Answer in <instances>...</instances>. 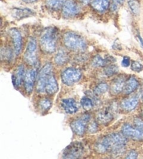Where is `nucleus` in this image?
I'll return each instance as SVG.
<instances>
[{
    "label": "nucleus",
    "mask_w": 143,
    "mask_h": 159,
    "mask_svg": "<svg viewBox=\"0 0 143 159\" xmlns=\"http://www.w3.org/2000/svg\"><path fill=\"white\" fill-rule=\"evenodd\" d=\"M9 35L13 41V50L16 56H18L22 50V36L20 32L17 29L12 28L9 30Z\"/></svg>",
    "instance_id": "nucleus-11"
},
{
    "label": "nucleus",
    "mask_w": 143,
    "mask_h": 159,
    "mask_svg": "<svg viewBox=\"0 0 143 159\" xmlns=\"http://www.w3.org/2000/svg\"><path fill=\"white\" fill-rule=\"evenodd\" d=\"M124 0H112L111 4V10L112 11H117L119 8L124 4Z\"/></svg>",
    "instance_id": "nucleus-30"
},
{
    "label": "nucleus",
    "mask_w": 143,
    "mask_h": 159,
    "mask_svg": "<svg viewBox=\"0 0 143 159\" xmlns=\"http://www.w3.org/2000/svg\"><path fill=\"white\" fill-rule=\"evenodd\" d=\"M131 64V60L128 57H124V58L122 61V65L124 67H127Z\"/></svg>",
    "instance_id": "nucleus-36"
},
{
    "label": "nucleus",
    "mask_w": 143,
    "mask_h": 159,
    "mask_svg": "<svg viewBox=\"0 0 143 159\" xmlns=\"http://www.w3.org/2000/svg\"><path fill=\"white\" fill-rule=\"evenodd\" d=\"M139 103L138 98L131 96L124 100L121 103L122 108L126 111H131L136 109Z\"/></svg>",
    "instance_id": "nucleus-18"
},
{
    "label": "nucleus",
    "mask_w": 143,
    "mask_h": 159,
    "mask_svg": "<svg viewBox=\"0 0 143 159\" xmlns=\"http://www.w3.org/2000/svg\"><path fill=\"white\" fill-rule=\"evenodd\" d=\"M84 152V147L82 144L76 142L70 144L64 150L63 158H80Z\"/></svg>",
    "instance_id": "nucleus-8"
},
{
    "label": "nucleus",
    "mask_w": 143,
    "mask_h": 159,
    "mask_svg": "<svg viewBox=\"0 0 143 159\" xmlns=\"http://www.w3.org/2000/svg\"><path fill=\"white\" fill-rule=\"evenodd\" d=\"M137 158V153L136 152V151L135 150L130 151L126 156V158H129V159H134Z\"/></svg>",
    "instance_id": "nucleus-35"
},
{
    "label": "nucleus",
    "mask_w": 143,
    "mask_h": 159,
    "mask_svg": "<svg viewBox=\"0 0 143 159\" xmlns=\"http://www.w3.org/2000/svg\"><path fill=\"white\" fill-rule=\"evenodd\" d=\"M141 115H142V117H143V108H142V111H141Z\"/></svg>",
    "instance_id": "nucleus-40"
},
{
    "label": "nucleus",
    "mask_w": 143,
    "mask_h": 159,
    "mask_svg": "<svg viewBox=\"0 0 143 159\" xmlns=\"http://www.w3.org/2000/svg\"><path fill=\"white\" fill-rule=\"evenodd\" d=\"M24 2H25V3H34V2H36L37 1V0H23Z\"/></svg>",
    "instance_id": "nucleus-38"
},
{
    "label": "nucleus",
    "mask_w": 143,
    "mask_h": 159,
    "mask_svg": "<svg viewBox=\"0 0 143 159\" xmlns=\"http://www.w3.org/2000/svg\"><path fill=\"white\" fill-rule=\"evenodd\" d=\"M34 13L28 9H15L13 11V16L18 20L33 16Z\"/></svg>",
    "instance_id": "nucleus-23"
},
{
    "label": "nucleus",
    "mask_w": 143,
    "mask_h": 159,
    "mask_svg": "<svg viewBox=\"0 0 143 159\" xmlns=\"http://www.w3.org/2000/svg\"><path fill=\"white\" fill-rule=\"evenodd\" d=\"M57 35L58 32L53 27H48L44 30L40 39L41 48L44 53L50 54L56 51Z\"/></svg>",
    "instance_id": "nucleus-2"
},
{
    "label": "nucleus",
    "mask_w": 143,
    "mask_h": 159,
    "mask_svg": "<svg viewBox=\"0 0 143 159\" xmlns=\"http://www.w3.org/2000/svg\"><path fill=\"white\" fill-rule=\"evenodd\" d=\"M142 101H143V94H142Z\"/></svg>",
    "instance_id": "nucleus-41"
},
{
    "label": "nucleus",
    "mask_w": 143,
    "mask_h": 159,
    "mask_svg": "<svg viewBox=\"0 0 143 159\" xmlns=\"http://www.w3.org/2000/svg\"><path fill=\"white\" fill-rule=\"evenodd\" d=\"M24 59L30 66L36 67L38 64L37 42L35 38H30L27 43Z\"/></svg>",
    "instance_id": "nucleus-4"
},
{
    "label": "nucleus",
    "mask_w": 143,
    "mask_h": 159,
    "mask_svg": "<svg viewBox=\"0 0 143 159\" xmlns=\"http://www.w3.org/2000/svg\"><path fill=\"white\" fill-rule=\"evenodd\" d=\"M80 7L74 0H67L62 8V13L66 18H73L78 14Z\"/></svg>",
    "instance_id": "nucleus-10"
},
{
    "label": "nucleus",
    "mask_w": 143,
    "mask_h": 159,
    "mask_svg": "<svg viewBox=\"0 0 143 159\" xmlns=\"http://www.w3.org/2000/svg\"><path fill=\"white\" fill-rule=\"evenodd\" d=\"M68 54L67 51L64 49H60L56 54V56H54V62L55 64L59 65V66H62V65H65L68 61Z\"/></svg>",
    "instance_id": "nucleus-21"
},
{
    "label": "nucleus",
    "mask_w": 143,
    "mask_h": 159,
    "mask_svg": "<svg viewBox=\"0 0 143 159\" xmlns=\"http://www.w3.org/2000/svg\"><path fill=\"white\" fill-rule=\"evenodd\" d=\"M118 71H119V68L117 66L113 64H110L108 65V66L105 67V69H104V73L107 76H112L116 75L118 73Z\"/></svg>",
    "instance_id": "nucleus-28"
},
{
    "label": "nucleus",
    "mask_w": 143,
    "mask_h": 159,
    "mask_svg": "<svg viewBox=\"0 0 143 159\" xmlns=\"http://www.w3.org/2000/svg\"><path fill=\"white\" fill-rule=\"evenodd\" d=\"M80 1L82 2V3H84V4H88V3H89V2L90 1V0H80Z\"/></svg>",
    "instance_id": "nucleus-39"
},
{
    "label": "nucleus",
    "mask_w": 143,
    "mask_h": 159,
    "mask_svg": "<svg viewBox=\"0 0 143 159\" xmlns=\"http://www.w3.org/2000/svg\"><path fill=\"white\" fill-rule=\"evenodd\" d=\"M110 89L109 86L108 84L105 83V82H101V83L98 84L94 89V94L96 95H103L104 93H106Z\"/></svg>",
    "instance_id": "nucleus-26"
},
{
    "label": "nucleus",
    "mask_w": 143,
    "mask_h": 159,
    "mask_svg": "<svg viewBox=\"0 0 143 159\" xmlns=\"http://www.w3.org/2000/svg\"><path fill=\"white\" fill-rule=\"evenodd\" d=\"M139 86V82L137 79L133 77V76H131V77L129 78L128 80L126 81L125 86H124V91L126 93V95L131 94L133 92L136 90L137 87Z\"/></svg>",
    "instance_id": "nucleus-20"
},
{
    "label": "nucleus",
    "mask_w": 143,
    "mask_h": 159,
    "mask_svg": "<svg viewBox=\"0 0 143 159\" xmlns=\"http://www.w3.org/2000/svg\"><path fill=\"white\" fill-rule=\"evenodd\" d=\"M92 6L98 12H104L110 6V0H92Z\"/></svg>",
    "instance_id": "nucleus-22"
},
{
    "label": "nucleus",
    "mask_w": 143,
    "mask_h": 159,
    "mask_svg": "<svg viewBox=\"0 0 143 159\" xmlns=\"http://www.w3.org/2000/svg\"><path fill=\"white\" fill-rule=\"evenodd\" d=\"M25 70L23 65H19V66L15 70L14 72L12 75V82L13 86L16 89L20 87L23 81H24V76H25Z\"/></svg>",
    "instance_id": "nucleus-12"
},
{
    "label": "nucleus",
    "mask_w": 143,
    "mask_h": 159,
    "mask_svg": "<svg viewBox=\"0 0 143 159\" xmlns=\"http://www.w3.org/2000/svg\"><path fill=\"white\" fill-rule=\"evenodd\" d=\"M61 106L67 114H73L78 111V107L75 100L73 98L64 99L62 101Z\"/></svg>",
    "instance_id": "nucleus-16"
},
{
    "label": "nucleus",
    "mask_w": 143,
    "mask_h": 159,
    "mask_svg": "<svg viewBox=\"0 0 143 159\" xmlns=\"http://www.w3.org/2000/svg\"><path fill=\"white\" fill-rule=\"evenodd\" d=\"M113 119V114L109 108L101 109L97 114V120L101 124H108Z\"/></svg>",
    "instance_id": "nucleus-17"
},
{
    "label": "nucleus",
    "mask_w": 143,
    "mask_h": 159,
    "mask_svg": "<svg viewBox=\"0 0 143 159\" xmlns=\"http://www.w3.org/2000/svg\"><path fill=\"white\" fill-rule=\"evenodd\" d=\"M53 102L52 100L49 98H43L39 102V107L41 111H48L52 107Z\"/></svg>",
    "instance_id": "nucleus-25"
},
{
    "label": "nucleus",
    "mask_w": 143,
    "mask_h": 159,
    "mask_svg": "<svg viewBox=\"0 0 143 159\" xmlns=\"http://www.w3.org/2000/svg\"><path fill=\"white\" fill-rule=\"evenodd\" d=\"M134 124L137 128H140V129L143 130V120L141 119H139V118H136V119H134Z\"/></svg>",
    "instance_id": "nucleus-34"
},
{
    "label": "nucleus",
    "mask_w": 143,
    "mask_h": 159,
    "mask_svg": "<svg viewBox=\"0 0 143 159\" xmlns=\"http://www.w3.org/2000/svg\"><path fill=\"white\" fill-rule=\"evenodd\" d=\"M115 61V58L112 56H107V57H102L98 55L95 56L92 60V65L94 67H106L108 65L112 64V62Z\"/></svg>",
    "instance_id": "nucleus-15"
},
{
    "label": "nucleus",
    "mask_w": 143,
    "mask_h": 159,
    "mask_svg": "<svg viewBox=\"0 0 143 159\" xmlns=\"http://www.w3.org/2000/svg\"><path fill=\"white\" fill-rule=\"evenodd\" d=\"M58 90V84H57L55 76L52 73L49 76L46 85V93L48 95H54Z\"/></svg>",
    "instance_id": "nucleus-19"
},
{
    "label": "nucleus",
    "mask_w": 143,
    "mask_h": 159,
    "mask_svg": "<svg viewBox=\"0 0 143 159\" xmlns=\"http://www.w3.org/2000/svg\"><path fill=\"white\" fill-rule=\"evenodd\" d=\"M122 133L127 138H130L137 141H143V130L133 126L128 123L123 125L122 127Z\"/></svg>",
    "instance_id": "nucleus-7"
},
{
    "label": "nucleus",
    "mask_w": 143,
    "mask_h": 159,
    "mask_svg": "<svg viewBox=\"0 0 143 159\" xmlns=\"http://www.w3.org/2000/svg\"><path fill=\"white\" fill-rule=\"evenodd\" d=\"M80 103L82 107H83V109H85L86 111H89L90 109H92L93 107V106H94V104H93L92 98L87 96L82 98Z\"/></svg>",
    "instance_id": "nucleus-27"
},
{
    "label": "nucleus",
    "mask_w": 143,
    "mask_h": 159,
    "mask_svg": "<svg viewBox=\"0 0 143 159\" xmlns=\"http://www.w3.org/2000/svg\"><path fill=\"white\" fill-rule=\"evenodd\" d=\"M37 76V69L34 67L26 72L24 79V86L27 93H31L34 89Z\"/></svg>",
    "instance_id": "nucleus-9"
},
{
    "label": "nucleus",
    "mask_w": 143,
    "mask_h": 159,
    "mask_svg": "<svg viewBox=\"0 0 143 159\" xmlns=\"http://www.w3.org/2000/svg\"><path fill=\"white\" fill-rule=\"evenodd\" d=\"M137 39H138L139 42L140 43V44H141V46L143 47V40H142V39L141 38V37H140V35L139 34H137Z\"/></svg>",
    "instance_id": "nucleus-37"
},
{
    "label": "nucleus",
    "mask_w": 143,
    "mask_h": 159,
    "mask_svg": "<svg viewBox=\"0 0 143 159\" xmlns=\"http://www.w3.org/2000/svg\"><path fill=\"white\" fill-rule=\"evenodd\" d=\"M53 73V66L50 63H47L41 70L38 74V78L37 83V90L38 93L46 92V85L48 79Z\"/></svg>",
    "instance_id": "nucleus-6"
},
{
    "label": "nucleus",
    "mask_w": 143,
    "mask_h": 159,
    "mask_svg": "<svg viewBox=\"0 0 143 159\" xmlns=\"http://www.w3.org/2000/svg\"><path fill=\"white\" fill-rule=\"evenodd\" d=\"M65 2V0H47L46 5L52 10H58L63 7Z\"/></svg>",
    "instance_id": "nucleus-24"
},
{
    "label": "nucleus",
    "mask_w": 143,
    "mask_h": 159,
    "mask_svg": "<svg viewBox=\"0 0 143 159\" xmlns=\"http://www.w3.org/2000/svg\"><path fill=\"white\" fill-rule=\"evenodd\" d=\"M127 143L126 137L123 134L112 133L105 136L96 144V150L98 153L110 152L114 156H120L124 153Z\"/></svg>",
    "instance_id": "nucleus-1"
},
{
    "label": "nucleus",
    "mask_w": 143,
    "mask_h": 159,
    "mask_svg": "<svg viewBox=\"0 0 143 159\" xmlns=\"http://www.w3.org/2000/svg\"><path fill=\"white\" fill-rule=\"evenodd\" d=\"M87 123L88 122L85 121L81 117L80 119L74 120L71 123V130L77 135H84L87 129Z\"/></svg>",
    "instance_id": "nucleus-13"
},
{
    "label": "nucleus",
    "mask_w": 143,
    "mask_h": 159,
    "mask_svg": "<svg viewBox=\"0 0 143 159\" xmlns=\"http://www.w3.org/2000/svg\"><path fill=\"white\" fill-rule=\"evenodd\" d=\"M98 130V123L96 121H92L89 125V126H88V131L92 134L97 133Z\"/></svg>",
    "instance_id": "nucleus-32"
},
{
    "label": "nucleus",
    "mask_w": 143,
    "mask_h": 159,
    "mask_svg": "<svg viewBox=\"0 0 143 159\" xmlns=\"http://www.w3.org/2000/svg\"><path fill=\"white\" fill-rule=\"evenodd\" d=\"M131 70L136 72H140L143 70V65L139 62L133 61L131 64Z\"/></svg>",
    "instance_id": "nucleus-31"
},
{
    "label": "nucleus",
    "mask_w": 143,
    "mask_h": 159,
    "mask_svg": "<svg viewBox=\"0 0 143 159\" xmlns=\"http://www.w3.org/2000/svg\"><path fill=\"white\" fill-rule=\"evenodd\" d=\"M66 47L71 51L76 52H84L87 48L86 41L80 35L73 32L65 33L63 38Z\"/></svg>",
    "instance_id": "nucleus-3"
},
{
    "label": "nucleus",
    "mask_w": 143,
    "mask_h": 159,
    "mask_svg": "<svg viewBox=\"0 0 143 159\" xmlns=\"http://www.w3.org/2000/svg\"><path fill=\"white\" fill-rule=\"evenodd\" d=\"M128 7L134 15H137L140 13V4L137 0H129Z\"/></svg>",
    "instance_id": "nucleus-29"
},
{
    "label": "nucleus",
    "mask_w": 143,
    "mask_h": 159,
    "mask_svg": "<svg viewBox=\"0 0 143 159\" xmlns=\"http://www.w3.org/2000/svg\"><path fill=\"white\" fill-rule=\"evenodd\" d=\"M126 79L124 76H119L112 81L110 86V92L113 95H118L124 90Z\"/></svg>",
    "instance_id": "nucleus-14"
},
{
    "label": "nucleus",
    "mask_w": 143,
    "mask_h": 159,
    "mask_svg": "<svg viewBox=\"0 0 143 159\" xmlns=\"http://www.w3.org/2000/svg\"><path fill=\"white\" fill-rule=\"evenodd\" d=\"M81 78L82 72L76 68H67L62 74V81L67 86H73L78 83Z\"/></svg>",
    "instance_id": "nucleus-5"
},
{
    "label": "nucleus",
    "mask_w": 143,
    "mask_h": 159,
    "mask_svg": "<svg viewBox=\"0 0 143 159\" xmlns=\"http://www.w3.org/2000/svg\"><path fill=\"white\" fill-rule=\"evenodd\" d=\"M4 57H5V60H10L12 58V53H11V51L10 49L5 48V50L2 49V58H3Z\"/></svg>",
    "instance_id": "nucleus-33"
}]
</instances>
